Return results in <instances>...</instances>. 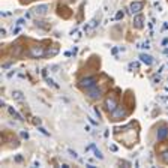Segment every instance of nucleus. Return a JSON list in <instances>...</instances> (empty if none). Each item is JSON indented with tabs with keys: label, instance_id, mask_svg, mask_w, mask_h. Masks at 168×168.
I'll return each instance as SVG.
<instances>
[{
	"label": "nucleus",
	"instance_id": "1",
	"mask_svg": "<svg viewBox=\"0 0 168 168\" xmlns=\"http://www.w3.org/2000/svg\"><path fill=\"white\" fill-rule=\"evenodd\" d=\"M47 53H45V48L42 47V45H35V47H32L30 50H29V56L30 57H33V59H41V57H44Z\"/></svg>",
	"mask_w": 168,
	"mask_h": 168
},
{
	"label": "nucleus",
	"instance_id": "2",
	"mask_svg": "<svg viewBox=\"0 0 168 168\" xmlns=\"http://www.w3.org/2000/svg\"><path fill=\"white\" fill-rule=\"evenodd\" d=\"M117 107H119V102H117L116 96H108V98L105 99V110L108 113H113Z\"/></svg>",
	"mask_w": 168,
	"mask_h": 168
},
{
	"label": "nucleus",
	"instance_id": "3",
	"mask_svg": "<svg viewBox=\"0 0 168 168\" xmlns=\"http://www.w3.org/2000/svg\"><path fill=\"white\" fill-rule=\"evenodd\" d=\"M86 92H87V96H89L90 99H99L101 96H102V89H99L98 84L90 87V89H87Z\"/></svg>",
	"mask_w": 168,
	"mask_h": 168
},
{
	"label": "nucleus",
	"instance_id": "4",
	"mask_svg": "<svg viewBox=\"0 0 168 168\" xmlns=\"http://www.w3.org/2000/svg\"><path fill=\"white\" fill-rule=\"evenodd\" d=\"M96 83H98L96 77H86V78H83V80L80 81V87H81V89H84V90H87V89H90V87L96 86Z\"/></svg>",
	"mask_w": 168,
	"mask_h": 168
},
{
	"label": "nucleus",
	"instance_id": "5",
	"mask_svg": "<svg viewBox=\"0 0 168 168\" xmlns=\"http://www.w3.org/2000/svg\"><path fill=\"white\" fill-rule=\"evenodd\" d=\"M128 114V111L123 108V107H117L113 113H111V120H120V119H122V117H125Z\"/></svg>",
	"mask_w": 168,
	"mask_h": 168
},
{
	"label": "nucleus",
	"instance_id": "6",
	"mask_svg": "<svg viewBox=\"0 0 168 168\" xmlns=\"http://www.w3.org/2000/svg\"><path fill=\"white\" fill-rule=\"evenodd\" d=\"M143 6H144L143 2H132L129 5V11H131V14H138L143 9Z\"/></svg>",
	"mask_w": 168,
	"mask_h": 168
},
{
	"label": "nucleus",
	"instance_id": "7",
	"mask_svg": "<svg viewBox=\"0 0 168 168\" xmlns=\"http://www.w3.org/2000/svg\"><path fill=\"white\" fill-rule=\"evenodd\" d=\"M167 137H168V128H167V126L159 128V131H158V134H156V138H158L159 141H162V140H165Z\"/></svg>",
	"mask_w": 168,
	"mask_h": 168
},
{
	"label": "nucleus",
	"instance_id": "8",
	"mask_svg": "<svg viewBox=\"0 0 168 168\" xmlns=\"http://www.w3.org/2000/svg\"><path fill=\"white\" fill-rule=\"evenodd\" d=\"M8 111H9V114H11L12 117H15L17 120H20V122H23V120H24V119H23V116H21V114H20V113H18L14 107H8Z\"/></svg>",
	"mask_w": 168,
	"mask_h": 168
},
{
	"label": "nucleus",
	"instance_id": "9",
	"mask_svg": "<svg viewBox=\"0 0 168 168\" xmlns=\"http://www.w3.org/2000/svg\"><path fill=\"white\" fill-rule=\"evenodd\" d=\"M47 11H48V6L47 5H41V6H36L35 8V14L36 15H45Z\"/></svg>",
	"mask_w": 168,
	"mask_h": 168
},
{
	"label": "nucleus",
	"instance_id": "10",
	"mask_svg": "<svg viewBox=\"0 0 168 168\" xmlns=\"http://www.w3.org/2000/svg\"><path fill=\"white\" fill-rule=\"evenodd\" d=\"M140 59H141V62L143 63H146V65H152L153 63V59H152V56H149V54H140Z\"/></svg>",
	"mask_w": 168,
	"mask_h": 168
},
{
	"label": "nucleus",
	"instance_id": "11",
	"mask_svg": "<svg viewBox=\"0 0 168 168\" xmlns=\"http://www.w3.org/2000/svg\"><path fill=\"white\" fill-rule=\"evenodd\" d=\"M134 26H135L137 29L143 27V15H137V17L134 18Z\"/></svg>",
	"mask_w": 168,
	"mask_h": 168
},
{
	"label": "nucleus",
	"instance_id": "12",
	"mask_svg": "<svg viewBox=\"0 0 168 168\" xmlns=\"http://www.w3.org/2000/svg\"><path fill=\"white\" fill-rule=\"evenodd\" d=\"M12 98H14L15 101H23L24 96H23V93H21L20 90H14V92H12Z\"/></svg>",
	"mask_w": 168,
	"mask_h": 168
},
{
	"label": "nucleus",
	"instance_id": "13",
	"mask_svg": "<svg viewBox=\"0 0 168 168\" xmlns=\"http://www.w3.org/2000/svg\"><path fill=\"white\" fill-rule=\"evenodd\" d=\"M161 159H162L164 164H168V150H165V152L161 153Z\"/></svg>",
	"mask_w": 168,
	"mask_h": 168
},
{
	"label": "nucleus",
	"instance_id": "14",
	"mask_svg": "<svg viewBox=\"0 0 168 168\" xmlns=\"http://www.w3.org/2000/svg\"><path fill=\"white\" fill-rule=\"evenodd\" d=\"M95 156L98 158V159H104V155H102V152H101V150H98V149H95Z\"/></svg>",
	"mask_w": 168,
	"mask_h": 168
},
{
	"label": "nucleus",
	"instance_id": "15",
	"mask_svg": "<svg viewBox=\"0 0 168 168\" xmlns=\"http://www.w3.org/2000/svg\"><path fill=\"white\" fill-rule=\"evenodd\" d=\"M68 152H69V155H71L72 158H75V159H78V155H77V152H75V150H72V149H68Z\"/></svg>",
	"mask_w": 168,
	"mask_h": 168
},
{
	"label": "nucleus",
	"instance_id": "16",
	"mask_svg": "<svg viewBox=\"0 0 168 168\" xmlns=\"http://www.w3.org/2000/svg\"><path fill=\"white\" fill-rule=\"evenodd\" d=\"M47 81H48V84H51V86H54V87H56V89H57V87H59V86H57V84H56V83H54V81H53V80H51V78H47Z\"/></svg>",
	"mask_w": 168,
	"mask_h": 168
},
{
	"label": "nucleus",
	"instance_id": "17",
	"mask_svg": "<svg viewBox=\"0 0 168 168\" xmlns=\"http://www.w3.org/2000/svg\"><path fill=\"white\" fill-rule=\"evenodd\" d=\"M87 119L90 120V123H92V125H95V126H98V125H99V123H98V122H96V120H93L92 117H87Z\"/></svg>",
	"mask_w": 168,
	"mask_h": 168
},
{
	"label": "nucleus",
	"instance_id": "18",
	"mask_svg": "<svg viewBox=\"0 0 168 168\" xmlns=\"http://www.w3.org/2000/svg\"><path fill=\"white\" fill-rule=\"evenodd\" d=\"M120 18H123V12H117V15H116V20H120Z\"/></svg>",
	"mask_w": 168,
	"mask_h": 168
},
{
	"label": "nucleus",
	"instance_id": "19",
	"mask_svg": "<svg viewBox=\"0 0 168 168\" xmlns=\"http://www.w3.org/2000/svg\"><path fill=\"white\" fill-rule=\"evenodd\" d=\"M21 137L27 140V138H29V134H27V132H21Z\"/></svg>",
	"mask_w": 168,
	"mask_h": 168
},
{
	"label": "nucleus",
	"instance_id": "20",
	"mask_svg": "<svg viewBox=\"0 0 168 168\" xmlns=\"http://www.w3.org/2000/svg\"><path fill=\"white\" fill-rule=\"evenodd\" d=\"M39 131H41L42 134H45V135H50V134H48V132H47V131H45L44 128H41V126H39Z\"/></svg>",
	"mask_w": 168,
	"mask_h": 168
},
{
	"label": "nucleus",
	"instance_id": "21",
	"mask_svg": "<svg viewBox=\"0 0 168 168\" xmlns=\"http://www.w3.org/2000/svg\"><path fill=\"white\" fill-rule=\"evenodd\" d=\"M17 24H18V26H21V24H24V20H23V18H20V20L17 21Z\"/></svg>",
	"mask_w": 168,
	"mask_h": 168
},
{
	"label": "nucleus",
	"instance_id": "22",
	"mask_svg": "<svg viewBox=\"0 0 168 168\" xmlns=\"http://www.w3.org/2000/svg\"><path fill=\"white\" fill-rule=\"evenodd\" d=\"M164 54H165V56H168V48H165V50H164Z\"/></svg>",
	"mask_w": 168,
	"mask_h": 168
},
{
	"label": "nucleus",
	"instance_id": "23",
	"mask_svg": "<svg viewBox=\"0 0 168 168\" xmlns=\"http://www.w3.org/2000/svg\"><path fill=\"white\" fill-rule=\"evenodd\" d=\"M23 2H32V0H23Z\"/></svg>",
	"mask_w": 168,
	"mask_h": 168
}]
</instances>
